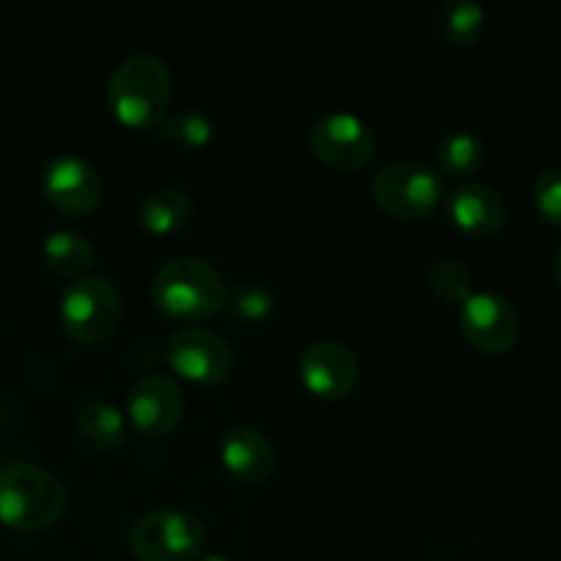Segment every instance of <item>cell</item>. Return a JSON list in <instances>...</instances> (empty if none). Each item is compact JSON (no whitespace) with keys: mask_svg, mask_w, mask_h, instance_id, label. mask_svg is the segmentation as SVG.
<instances>
[{"mask_svg":"<svg viewBox=\"0 0 561 561\" xmlns=\"http://www.w3.org/2000/svg\"><path fill=\"white\" fill-rule=\"evenodd\" d=\"M107 107L126 129H157L170 113L173 75L159 55L137 53L115 66L107 82Z\"/></svg>","mask_w":561,"mask_h":561,"instance_id":"6da1fadb","label":"cell"},{"mask_svg":"<svg viewBox=\"0 0 561 561\" xmlns=\"http://www.w3.org/2000/svg\"><path fill=\"white\" fill-rule=\"evenodd\" d=\"M228 285L214 263L197 255H179L164 263L151 283V301L175 321H206L225 310Z\"/></svg>","mask_w":561,"mask_h":561,"instance_id":"7a4b0ae2","label":"cell"},{"mask_svg":"<svg viewBox=\"0 0 561 561\" xmlns=\"http://www.w3.org/2000/svg\"><path fill=\"white\" fill-rule=\"evenodd\" d=\"M64 482L42 466L11 463L0 469V524L14 531H44L66 513Z\"/></svg>","mask_w":561,"mask_h":561,"instance_id":"3957f363","label":"cell"},{"mask_svg":"<svg viewBox=\"0 0 561 561\" xmlns=\"http://www.w3.org/2000/svg\"><path fill=\"white\" fill-rule=\"evenodd\" d=\"M124 305L113 279L80 277L66 285L58 305V321L66 337L80 345H102L118 332Z\"/></svg>","mask_w":561,"mask_h":561,"instance_id":"277c9868","label":"cell"},{"mask_svg":"<svg viewBox=\"0 0 561 561\" xmlns=\"http://www.w3.org/2000/svg\"><path fill=\"white\" fill-rule=\"evenodd\" d=\"M373 201L400 222L431 217L444 197L442 175L420 159H394L373 175Z\"/></svg>","mask_w":561,"mask_h":561,"instance_id":"5b68a950","label":"cell"},{"mask_svg":"<svg viewBox=\"0 0 561 561\" xmlns=\"http://www.w3.org/2000/svg\"><path fill=\"white\" fill-rule=\"evenodd\" d=\"M129 548L140 561H197L206 548V526L186 510H151L129 529Z\"/></svg>","mask_w":561,"mask_h":561,"instance_id":"8992f818","label":"cell"},{"mask_svg":"<svg viewBox=\"0 0 561 561\" xmlns=\"http://www.w3.org/2000/svg\"><path fill=\"white\" fill-rule=\"evenodd\" d=\"M310 151L318 162L327 168L340 170V173H359L376 157V135L367 126L365 118H359L351 110H329L312 124Z\"/></svg>","mask_w":561,"mask_h":561,"instance_id":"52a82bcc","label":"cell"},{"mask_svg":"<svg viewBox=\"0 0 561 561\" xmlns=\"http://www.w3.org/2000/svg\"><path fill=\"white\" fill-rule=\"evenodd\" d=\"M164 356H168V365L175 376L201 383V387L228 381L236 367V356L228 340L203 327L179 329L168 340Z\"/></svg>","mask_w":561,"mask_h":561,"instance_id":"ba28073f","label":"cell"},{"mask_svg":"<svg viewBox=\"0 0 561 561\" xmlns=\"http://www.w3.org/2000/svg\"><path fill=\"white\" fill-rule=\"evenodd\" d=\"M458 323L463 337L482 354H510L520 340L518 310L513 301L491 290H474L458 307Z\"/></svg>","mask_w":561,"mask_h":561,"instance_id":"9c48e42d","label":"cell"},{"mask_svg":"<svg viewBox=\"0 0 561 561\" xmlns=\"http://www.w3.org/2000/svg\"><path fill=\"white\" fill-rule=\"evenodd\" d=\"M186 411V394L175 378L148 373L131 383L126 394V416L131 427L146 438L168 436L179 427Z\"/></svg>","mask_w":561,"mask_h":561,"instance_id":"30bf717a","label":"cell"},{"mask_svg":"<svg viewBox=\"0 0 561 561\" xmlns=\"http://www.w3.org/2000/svg\"><path fill=\"white\" fill-rule=\"evenodd\" d=\"M42 195L60 214L82 217L102 203L104 181L88 159L60 153L42 170Z\"/></svg>","mask_w":561,"mask_h":561,"instance_id":"8fae6325","label":"cell"},{"mask_svg":"<svg viewBox=\"0 0 561 561\" xmlns=\"http://www.w3.org/2000/svg\"><path fill=\"white\" fill-rule=\"evenodd\" d=\"M299 381L316 398L343 400L359 383V362L345 343L316 340L299 356Z\"/></svg>","mask_w":561,"mask_h":561,"instance_id":"7c38bea8","label":"cell"},{"mask_svg":"<svg viewBox=\"0 0 561 561\" xmlns=\"http://www.w3.org/2000/svg\"><path fill=\"white\" fill-rule=\"evenodd\" d=\"M447 217L469 239H491L507 225V203L493 186L460 181L444 197Z\"/></svg>","mask_w":561,"mask_h":561,"instance_id":"4fadbf2b","label":"cell"},{"mask_svg":"<svg viewBox=\"0 0 561 561\" xmlns=\"http://www.w3.org/2000/svg\"><path fill=\"white\" fill-rule=\"evenodd\" d=\"M219 460L225 471L241 485H263L277 469V453L257 427H228L219 442Z\"/></svg>","mask_w":561,"mask_h":561,"instance_id":"5bb4252c","label":"cell"},{"mask_svg":"<svg viewBox=\"0 0 561 561\" xmlns=\"http://www.w3.org/2000/svg\"><path fill=\"white\" fill-rule=\"evenodd\" d=\"M42 257L49 272L80 279L88 277V272L96 266V247L80 230L60 228L47 233L42 244Z\"/></svg>","mask_w":561,"mask_h":561,"instance_id":"9a60e30c","label":"cell"},{"mask_svg":"<svg viewBox=\"0 0 561 561\" xmlns=\"http://www.w3.org/2000/svg\"><path fill=\"white\" fill-rule=\"evenodd\" d=\"M192 217H195V203L184 190H175V186L153 190L151 195H146V201L140 203V211H137L142 228L153 236L181 233L192 222Z\"/></svg>","mask_w":561,"mask_h":561,"instance_id":"2e32d148","label":"cell"},{"mask_svg":"<svg viewBox=\"0 0 561 561\" xmlns=\"http://www.w3.org/2000/svg\"><path fill=\"white\" fill-rule=\"evenodd\" d=\"M77 433L88 447L113 453L126 444V420L107 400H88L77 411Z\"/></svg>","mask_w":561,"mask_h":561,"instance_id":"e0dca14e","label":"cell"},{"mask_svg":"<svg viewBox=\"0 0 561 561\" xmlns=\"http://www.w3.org/2000/svg\"><path fill=\"white\" fill-rule=\"evenodd\" d=\"M436 164L444 175L466 181L485 164V142L471 129L447 131L436 148Z\"/></svg>","mask_w":561,"mask_h":561,"instance_id":"ac0fdd59","label":"cell"},{"mask_svg":"<svg viewBox=\"0 0 561 561\" xmlns=\"http://www.w3.org/2000/svg\"><path fill=\"white\" fill-rule=\"evenodd\" d=\"M217 135V124L208 113L197 107L179 110V113H168V118L157 126L159 142L173 148H184V151H197L206 148Z\"/></svg>","mask_w":561,"mask_h":561,"instance_id":"d6986e66","label":"cell"},{"mask_svg":"<svg viewBox=\"0 0 561 561\" xmlns=\"http://www.w3.org/2000/svg\"><path fill=\"white\" fill-rule=\"evenodd\" d=\"M485 9L474 0H449L438 11V31L453 47H471L485 31Z\"/></svg>","mask_w":561,"mask_h":561,"instance_id":"ffe728a7","label":"cell"},{"mask_svg":"<svg viewBox=\"0 0 561 561\" xmlns=\"http://www.w3.org/2000/svg\"><path fill=\"white\" fill-rule=\"evenodd\" d=\"M427 285H431L433 296L444 301V305H463L471 294H474V277H471L469 266L460 257L444 255L436 257L427 268Z\"/></svg>","mask_w":561,"mask_h":561,"instance_id":"44dd1931","label":"cell"},{"mask_svg":"<svg viewBox=\"0 0 561 561\" xmlns=\"http://www.w3.org/2000/svg\"><path fill=\"white\" fill-rule=\"evenodd\" d=\"M225 310L241 323H261L274 312V294L263 283H241L228 288Z\"/></svg>","mask_w":561,"mask_h":561,"instance_id":"7402d4cb","label":"cell"},{"mask_svg":"<svg viewBox=\"0 0 561 561\" xmlns=\"http://www.w3.org/2000/svg\"><path fill=\"white\" fill-rule=\"evenodd\" d=\"M535 206L548 225L561 230V168H548L537 175Z\"/></svg>","mask_w":561,"mask_h":561,"instance_id":"603a6c76","label":"cell"},{"mask_svg":"<svg viewBox=\"0 0 561 561\" xmlns=\"http://www.w3.org/2000/svg\"><path fill=\"white\" fill-rule=\"evenodd\" d=\"M553 277H557V283L561 285V244H559L557 255H553Z\"/></svg>","mask_w":561,"mask_h":561,"instance_id":"cb8c5ba5","label":"cell"},{"mask_svg":"<svg viewBox=\"0 0 561 561\" xmlns=\"http://www.w3.org/2000/svg\"><path fill=\"white\" fill-rule=\"evenodd\" d=\"M197 561H230V559H225L222 553H206V557H201Z\"/></svg>","mask_w":561,"mask_h":561,"instance_id":"d4e9b609","label":"cell"}]
</instances>
